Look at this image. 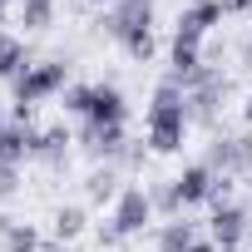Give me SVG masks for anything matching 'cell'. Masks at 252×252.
Wrapping results in <instances>:
<instances>
[{"mask_svg":"<svg viewBox=\"0 0 252 252\" xmlns=\"http://www.w3.org/2000/svg\"><path fill=\"white\" fill-rule=\"evenodd\" d=\"M222 89H227V84H222L213 69H203V79L183 89V94H188V124H193V119H198V124H213V119H218V99H222Z\"/></svg>","mask_w":252,"mask_h":252,"instance_id":"8","label":"cell"},{"mask_svg":"<svg viewBox=\"0 0 252 252\" xmlns=\"http://www.w3.org/2000/svg\"><path fill=\"white\" fill-rule=\"evenodd\" d=\"M84 149L99 154V158H119L124 154V124H114V129H84Z\"/></svg>","mask_w":252,"mask_h":252,"instance_id":"13","label":"cell"},{"mask_svg":"<svg viewBox=\"0 0 252 252\" xmlns=\"http://www.w3.org/2000/svg\"><path fill=\"white\" fill-rule=\"evenodd\" d=\"M0 15H5V10H0Z\"/></svg>","mask_w":252,"mask_h":252,"instance_id":"27","label":"cell"},{"mask_svg":"<svg viewBox=\"0 0 252 252\" xmlns=\"http://www.w3.org/2000/svg\"><path fill=\"white\" fill-rule=\"evenodd\" d=\"M30 69V55H25V40L20 35H0V79H20Z\"/></svg>","mask_w":252,"mask_h":252,"instance_id":"12","label":"cell"},{"mask_svg":"<svg viewBox=\"0 0 252 252\" xmlns=\"http://www.w3.org/2000/svg\"><path fill=\"white\" fill-rule=\"evenodd\" d=\"M213 183H218V173L208 168V163H188L168 188H163V208L168 213H183V208H198V203H208V193H213Z\"/></svg>","mask_w":252,"mask_h":252,"instance_id":"3","label":"cell"},{"mask_svg":"<svg viewBox=\"0 0 252 252\" xmlns=\"http://www.w3.org/2000/svg\"><path fill=\"white\" fill-rule=\"evenodd\" d=\"M30 134H35V124L30 119H5L0 114V163H20V158H30Z\"/></svg>","mask_w":252,"mask_h":252,"instance_id":"10","label":"cell"},{"mask_svg":"<svg viewBox=\"0 0 252 252\" xmlns=\"http://www.w3.org/2000/svg\"><path fill=\"white\" fill-rule=\"evenodd\" d=\"M222 15H237V10H252V0H218Z\"/></svg>","mask_w":252,"mask_h":252,"instance_id":"21","label":"cell"},{"mask_svg":"<svg viewBox=\"0 0 252 252\" xmlns=\"http://www.w3.org/2000/svg\"><path fill=\"white\" fill-rule=\"evenodd\" d=\"M149 218H154V198H149L144 188H124V193L114 198V218H109V227H114V237L124 242V237L144 232Z\"/></svg>","mask_w":252,"mask_h":252,"instance_id":"5","label":"cell"},{"mask_svg":"<svg viewBox=\"0 0 252 252\" xmlns=\"http://www.w3.org/2000/svg\"><path fill=\"white\" fill-rule=\"evenodd\" d=\"M5 5H10V0H0V10H5Z\"/></svg>","mask_w":252,"mask_h":252,"instance_id":"26","label":"cell"},{"mask_svg":"<svg viewBox=\"0 0 252 252\" xmlns=\"http://www.w3.org/2000/svg\"><path fill=\"white\" fill-rule=\"evenodd\" d=\"M40 252H74L69 242H50V247H40Z\"/></svg>","mask_w":252,"mask_h":252,"instance_id":"23","label":"cell"},{"mask_svg":"<svg viewBox=\"0 0 252 252\" xmlns=\"http://www.w3.org/2000/svg\"><path fill=\"white\" fill-rule=\"evenodd\" d=\"M0 242H5V252H40V247H45L30 222H10L5 232H0Z\"/></svg>","mask_w":252,"mask_h":252,"instance_id":"15","label":"cell"},{"mask_svg":"<svg viewBox=\"0 0 252 252\" xmlns=\"http://www.w3.org/2000/svg\"><path fill=\"white\" fill-rule=\"evenodd\" d=\"M183 134H188V94H183V84L163 79L154 89V104H149V149L154 154H178Z\"/></svg>","mask_w":252,"mask_h":252,"instance_id":"1","label":"cell"},{"mask_svg":"<svg viewBox=\"0 0 252 252\" xmlns=\"http://www.w3.org/2000/svg\"><path fill=\"white\" fill-rule=\"evenodd\" d=\"M99 25H104L109 40L129 45V40H139V35H154V5H149V0H119Z\"/></svg>","mask_w":252,"mask_h":252,"instance_id":"4","label":"cell"},{"mask_svg":"<svg viewBox=\"0 0 252 252\" xmlns=\"http://www.w3.org/2000/svg\"><path fill=\"white\" fill-rule=\"evenodd\" d=\"M20 25L25 30H50L55 25V0H20Z\"/></svg>","mask_w":252,"mask_h":252,"instance_id":"16","label":"cell"},{"mask_svg":"<svg viewBox=\"0 0 252 252\" xmlns=\"http://www.w3.org/2000/svg\"><path fill=\"white\" fill-rule=\"evenodd\" d=\"M193 242H198V227L183 222V218H173V222L158 227V252H188Z\"/></svg>","mask_w":252,"mask_h":252,"instance_id":"14","label":"cell"},{"mask_svg":"<svg viewBox=\"0 0 252 252\" xmlns=\"http://www.w3.org/2000/svg\"><path fill=\"white\" fill-rule=\"evenodd\" d=\"M188 252H222V247H218V242H213V237H208V242H203V237H198V242H193V247H188Z\"/></svg>","mask_w":252,"mask_h":252,"instance_id":"22","label":"cell"},{"mask_svg":"<svg viewBox=\"0 0 252 252\" xmlns=\"http://www.w3.org/2000/svg\"><path fill=\"white\" fill-rule=\"evenodd\" d=\"M84 5H104V0H84Z\"/></svg>","mask_w":252,"mask_h":252,"instance_id":"25","label":"cell"},{"mask_svg":"<svg viewBox=\"0 0 252 252\" xmlns=\"http://www.w3.org/2000/svg\"><path fill=\"white\" fill-rule=\"evenodd\" d=\"M247 208H237V203H227V208H213V218H208V232H213V242L222 247V252H237V242L247 237Z\"/></svg>","mask_w":252,"mask_h":252,"instance_id":"9","label":"cell"},{"mask_svg":"<svg viewBox=\"0 0 252 252\" xmlns=\"http://www.w3.org/2000/svg\"><path fill=\"white\" fill-rule=\"evenodd\" d=\"M84 188H89V198H94V203H109V198H119V193H124L114 168H99V173H89V183H84Z\"/></svg>","mask_w":252,"mask_h":252,"instance_id":"18","label":"cell"},{"mask_svg":"<svg viewBox=\"0 0 252 252\" xmlns=\"http://www.w3.org/2000/svg\"><path fill=\"white\" fill-rule=\"evenodd\" d=\"M213 25H222V5H218V0H193V5L178 15L173 40H183V45H203Z\"/></svg>","mask_w":252,"mask_h":252,"instance_id":"7","label":"cell"},{"mask_svg":"<svg viewBox=\"0 0 252 252\" xmlns=\"http://www.w3.org/2000/svg\"><path fill=\"white\" fill-rule=\"evenodd\" d=\"M64 144H69V129H64V124H45V129L30 134V158H50V163H60Z\"/></svg>","mask_w":252,"mask_h":252,"instance_id":"11","label":"cell"},{"mask_svg":"<svg viewBox=\"0 0 252 252\" xmlns=\"http://www.w3.org/2000/svg\"><path fill=\"white\" fill-rule=\"evenodd\" d=\"M84 109H89V84H69L64 89V114L84 119Z\"/></svg>","mask_w":252,"mask_h":252,"instance_id":"19","label":"cell"},{"mask_svg":"<svg viewBox=\"0 0 252 252\" xmlns=\"http://www.w3.org/2000/svg\"><path fill=\"white\" fill-rule=\"evenodd\" d=\"M79 232H84V208H74V203L60 208L55 213V242H74Z\"/></svg>","mask_w":252,"mask_h":252,"instance_id":"17","label":"cell"},{"mask_svg":"<svg viewBox=\"0 0 252 252\" xmlns=\"http://www.w3.org/2000/svg\"><path fill=\"white\" fill-rule=\"evenodd\" d=\"M64 89H69V64H64V60H40V64H30V69L10 84L15 114H30L40 99H55V94H64Z\"/></svg>","mask_w":252,"mask_h":252,"instance_id":"2","label":"cell"},{"mask_svg":"<svg viewBox=\"0 0 252 252\" xmlns=\"http://www.w3.org/2000/svg\"><path fill=\"white\" fill-rule=\"evenodd\" d=\"M15 188H20V163H0V203L15 198Z\"/></svg>","mask_w":252,"mask_h":252,"instance_id":"20","label":"cell"},{"mask_svg":"<svg viewBox=\"0 0 252 252\" xmlns=\"http://www.w3.org/2000/svg\"><path fill=\"white\" fill-rule=\"evenodd\" d=\"M242 124H247V129H252V99L242 104Z\"/></svg>","mask_w":252,"mask_h":252,"instance_id":"24","label":"cell"},{"mask_svg":"<svg viewBox=\"0 0 252 252\" xmlns=\"http://www.w3.org/2000/svg\"><path fill=\"white\" fill-rule=\"evenodd\" d=\"M129 119V104L114 84H89V109H84V129H114Z\"/></svg>","mask_w":252,"mask_h":252,"instance_id":"6","label":"cell"}]
</instances>
